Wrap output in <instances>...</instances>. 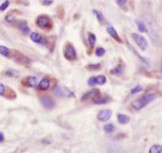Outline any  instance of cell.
Returning <instances> with one entry per match:
<instances>
[{
    "instance_id": "31",
    "label": "cell",
    "mask_w": 162,
    "mask_h": 153,
    "mask_svg": "<svg viewBox=\"0 0 162 153\" xmlns=\"http://www.w3.org/2000/svg\"><path fill=\"white\" fill-rule=\"evenodd\" d=\"M101 65L100 64H90L87 66V69L91 70H99L100 68Z\"/></svg>"
},
{
    "instance_id": "21",
    "label": "cell",
    "mask_w": 162,
    "mask_h": 153,
    "mask_svg": "<svg viewBox=\"0 0 162 153\" xmlns=\"http://www.w3.org/2000/svg\"><path fill=\"white\" fill-rule=\"evenodd\" d=\"M123 71H124V68H123V66H116L115 68H114L113 70H111V74H114V75L119 76L123 74Z\"/></svg>"
},
{
    "instance_id": "20",
    "label": "cell",
    "mask_w": 162,
    "mask_h": 153,
    "mask_svg": "<svg viewBox=\"0 0 162 153\" xmlns=\"http://www.w3.org/2000/svg\"><path fill=\"white\" fill-rule=\"evenodd\" d=\"M110 100L109 97H95L93 100L94 104H103L107 103Z\"/></svg>"
},
{
    "instance_id": "29",
    "label": "cell",
    "mask_w": 162,
    "mask_h": 153,
    "mask_svg": "<svg viewBox=\"0 0 162 153\" xmlns=\"http://www.w3.org/2000/svg\"><path fill=\"white\" fill-rule=\"evenodd\" d=\"M10 5V2L8 0H6L5 2H2L1 5H0V11H6V9L8 8Z\"/></svg>"
},
{
    "instance_id": "13",
    "label": "cell",
    "mask_w": 162,
    "mask_h": 153,
    "mask_svg": "<svg viewBox=\"0 0 162 153\" xmlns=\"http://www.w3.org/2000/svg\"><path fill=\"white\" fill-rule=\"evenodd\" d=\"M98 95H99V90L98 89H92V90L88 91L87 93H85L81 100H87V99L91 98V97H96V96H98Z\"/></svg>"
},
{
    "instance_id": "33",
    "label": "cell",
    "mask_w": 162,
    "mask_h": 153,
    "mask_svg": "<svg viewBox=\"0 0 162 153\" xmlns=\"http://www.w3.org/2000/svg\"><path fill=\"white\" fill-rule=\"evenodd\" d=\"M88 85H90V86H93V85H95L96 84V81H95V77H91V78H90L88 79Z\"/></svg>"
},
{
    "instance_id": "26",
    "label": "cell",
    "mask_w": 162,
    "mask_h": 153,
    "mask_svg": "<svg viewBox=\"0 0 162 153\" xmlns=\"http://www.w3.org/2000/svg\"><path fill=\"white\" fill-rule=\"evenodd\" d=\"M114 129H115V127L112 124H107L103 126V129L107 133H111L114 131Z\"/></svg>"
},
{
    "instance_id": "36",
    "label": "cell",
    "mask_w": 162,
    "mask_h": 153,
    "mask_svg": "<svg viewBox=\"0 0 162 153\" xmlns=\"http://www.w3.org/2000/svg\"><path fill=\"white\" fill-rule=\"evenodd\" d=\"M53 0H44V1H42V4L44 6H49V5L53 4Z\"/></svg>"
},
{
    "instance_id": "6",
    "label": "cell",
    "mask_w": 162,
    "mask_h": 153,
    "mask_svg": "<svg viewBox=\"0 0 162 153\" xmlns=\"http://www.w3.org/2000/svg\"><path fill=\"white\" fill-rule=\"evenodd\" d=\"M132 38L141 50H145L146 48L148 47L147 40L145 39L143 36H141V35H140L138 34H136V33H133Z\"/></svg>"
},
{
    "instance_id": "15",
    "label": "cell",
    "mask_w": 162,
    "mask_h": 153,
    "mask_svg": "<svg viewBox=\"0 0 162 153\" xmlns=\"http://www.w3.org/2000/svg\"><path fill=\"white\" fill-rule=\"evenodd\" d=\"M18 27L21 30L22 32L25 34H27L30 32V29L27 25V23L25 20H22L18 23Z\"/></svg>"
},
{
    "instance_id": "37",
    "label": "cell",
    "mask_w": 162,
    "mask_h": 153,
    "mask_svg": "<svg viewBox=\"0 0 162 153\" xmlns=\"http://www.w3.org/2000/svg\"><path fill=\"white\" fill-rule=\"evenodd\" d=\"M127 1H128V0H117V3L119 4V6H122V5H123L124 3H126Z\"/></svg>"
},
{
    "instance_id": "4",
    "label": "cell",
    "mask_w": 162,
    "mask_h": 153,
    "mask_svg": "<svg viewBox=\"0 0 162 153\" xmlns=\"http://www.w3.org/2000/svg\"><path fill=\"white\" fill-rule=\"evenodd\" d=\"M36 23L38 27L42 29H51L53 27L51 19L45 15H42L38 16L36 20Z\"/></svg>"
},
{
    "instance_id": "7",
    "label": "cell",
    "mask_w": 162,
    "mask_h": 153,
    "mask_svg": "<svg viewBox=\"0 0 162 153\" xmlns=\"http://www.w3.org/2000/svg\"><path fill=\"white\" fill-rule=\"evenodd\" d=\"M41 102H42V105L47 109H51L55 106V101L51 96H44L41 98Z\"/></svg>"
},
{
    "instance_id": "40",
    "label": "cell",
    "mask_w": 162,
    "mask_h": 153,
    "mask_svg": "<svg viewBox=\"0 0 162 153\" xmlns=\"http://www.w3.org/2000/svg\"><path fill=\"white\" fill-rule=\"evenodd\" d=\"M13 153H17V152H16V151H14V152H13Z\"/></svg>"
},
{
    "instance_id": "18",
    "label": "cell",
    "mask_w": 162,
    "mask_h": 153,
    "mask_svg": "<svg viewBox=\"0 0 162 153\" xmlns=\"http://www.w3.org/2000/svg\"><path fill=\"white\" fill-rule=\"evenodd\" d=\"M118 121H119V123L122 124V125H125V124H127L130 122V118L128 116L120 113L118 115Z\"/></svg>"
},
{
    "instance_id": "12",
    "label": "cell",
    "mask_w": 162,
    "mask_h": 153,
    "mask_svg": "<svg viewBox=\"0 0 162 153\" xmlns=\"http://www.w3.org/2000/svg\"><path fill=\"white\" fill-rule=\"evenodd\" d=\"M50 80L47 78H45L42 80V81H40L39 85H38V88L41 90H48L50 87Z\"/></svg>"
},
{
    "instance_id": "24",
    "label": "cell",
    "mask_w": 162,
    "mask_h": 153,
    "mask_svg": "<svg viewBox=\"0 0 162 153\" xmlns=\"http://www.w3.org/2000/svg\"><path fill=\"white\" fill-rule=\"evenodd\" d=\"M95 81L96 84H98V85H104V84L107 82V78L104 75H99L97 77H95Z\"/></svg>"
},
{
    "instance_id": "5",
    "label": "cell",
    "mask_w": 162,
    "mask_h": 153,
    "mask_svg": "<svg viewBox=\"0 0 162 153\" xmlns=\"http://www.w3.org/2000/svg\"><path fill=\"white\" fill-rule=\"evenodd\" d=\"M54 93L60 96H64V97H75V94L72 93V91L67 89L65 87H61L59 85H56L53 89Z\"/></svg>"
},
{
    "instance_id": "35",
    "label": "cell",
    "mask_w": 162,
    "mask_h": 153,
    "mask_svg": "<svg viewBox=\"0 0 162 153\" xmlns=\"http://www.w3.org/2000/svg\"><path fill=\"white\" fill-rule=\"evenodd\" d=\"M16 74V71L13 70H8L6 71V75L9 76V77H14Z\"/></svg>"
},
{
    "instance_id": "32",
    "label": "cell",
    "mask_w": 162,
    "mask_h": 153,
    "mask_svg": "<svg viewBox=\"0 0 162 153\" xmlns=\"http://www.w3.org/2000/svg\"><path fill=\"white\" fill-rule=\"evenodd\" d=\"M6 87L3 84H0V96H5L6 94Z\"/></svg>"
},
{
    "instance_id": "8",
    "label": "cell",
    "mask_w": 162,
    "mask_h": 153,
    "mask_svg": "<svg viewBox=\"0 0 162 153\" xmlns=\"http://www.w3.org/2000/svg\"><path fill=\"white\" fill-rule=\"evenodd\" d=\"M22 83L23 85L27 86V87L34 88L38 85V79H37L35 77L29 76V77L25 78L22 81Z\"/></svg>"
},
{
    "instance_id": "1",
    "label": "cell",
    "mask_w": 162,
    "mask_h": 153,
    "mask_svg": "<svg viewBox=\"0 0 162 153\" xmlns=\"http://www.w3.org/2000/svg\"><path fill=\"white\" fill-rule=\"evenodd\" d=\"M146 23H147L148 27H149V36H150L152 42L154 45H160V43H161V40H160L158 27H157L156 22L152 18V16H149L148 19H146Z\"/></svg>"
},
{
    "instance_id": "10",
    "label": "cell",
    "mask_w": 162,
    "mask_h": 153,
    "mask_svg": "<svg viewBox=\"0 0 162 153\" xmlns=\"http://www.w3.org/2000/svg\"><path fill=\"white\" fill-rule=\"evenodd\" d=\"M112 115V111L110 109H103L101 110L98 113L97 118L100 121H107L111 118Z\"/></svg>"
},
{
    "instance_id": "17",
    "label": "cell",
    "mask_w": 162,
    "mask_h": 153,
    "mask_svg": "<svg viewBox=\"0 0 162 153\" xmlns=\"http://www.w3.org/2000/svg\"><path fill=\"white\" fill-rule=\"evenodd\" d=\"M0 54L6 57H11V52L7 47L4 45H0Z\"/></svg>"
},
{
    "instance_id": "38",
    "label": "cell",
    "mask_w": 162,
    "mask_h": 153,
    "mask_svg": "<svg viewBox=\"0 0 162 153\" xmlns=\"http://www.w3.org/2000/svg\"><path fill=\"white\" fill-rule=\"evenodd\" d=\"M4 140V135L2 132H0V142H2Z\"/></svg>"
},
{
    "instance_id": "2",
    "label": "cell",
    "mask_w": 162,
    "mask_h": 153,
    "mask_svg": "<svg viewBox=\"0 0 162 153\" xmlns=\"http://www.w3.org/2000/svg\"><path fill=\"white\" fill-rule=\"evenodd\" d=\"M156 98V95L155 93H149V94L144 95V96H141L140 98L133 100L130 104H131V107L134 110L138 111V110L143 108L145 106L147 105L149 103L154 100Z\"/></svg>"
},
{
    "instance_id": "19",
    "label": "cell",
    "mask_w": 162,
    "mask_h": 153,
    "mask_svg": "<svg viewBox=\"0 0 162 153\" xmlns=\"http://www.w3.org/2000/svg\"><path fill=\"white\" fill-rule=\"evenodd\" d=\"M136 24L138 26V30H139L140 32L141 33L148 32V29L147 27H146V26L145 25V23H142V22L140 21V20H136Z\"/></svg>"
},
{
    "instance_id": "23",
    "label": "cell",
    "mask_w": 162,
    "mask_h": 153,
    "mask_svg": "<svg viewBox=\"0 0 162 153\" xmlns=\"http://www.w3.org/2000/svg\"><path fill=\"white\" fill-rule=\"evenodd\" d=\"M87 42H88L89 45L91 46H93V45L95 44L96 42V37L94 34L92 33H88V35H87Z\"/></svg>"
},
{
    "instance_id": "28",
    "label": "cell",
    "mask_w": 162,
    "mask_h": 153,
    "mask_svg": "<svg viewBox=\"0 0 162 153\" xmlns=\"http://www.w3.org/2000/svg\"><path fill=\"white\" fill-rule=\"evenodd\" d=\"M5 19H6V21L7 22V23H17V19H15L13 15H7L5 17Z\"/></svg>"
},
{
    "instance_id": "16",
    "label": "cell",
    "mask_w": 162,
    "mask_h": 153,
    "mask_svg": "<svg viewBox=\"0 0 162 153\" xmlns=\"http://www.w3.org/2000/svg\"><path fill=\"white\" fill-rule=\"evenodd\" d=\"M126 42H127V45H128V47H129V48H130V49H131V50H132V51H133V52H134V53H135V54H136V55H137V57H138V58H139V59H140V60H141V62H144V63H145V65H147V66H149V61H148V60H146V59H145V58H144V57H141V55H140V54H139V53H138V52H137V51H136V49H134V47H133L132 45H130V43H129V42H128V41H126Z\"/></svg>"
},
{
    "instance_id": "39",
    "label": "cell",
    "mask_w": 162,
    "mask_h": 153,
    "mask_svg": "<svg viewBox=\"0 0 162 153\" xmlns=\"http://www.w3.org/2000/svg\"><path fill=\"white\" fill-rule=\"evenodd\" d=\"M160 73H161V74H162V60H161V62H160Z\"/></svg>"
},
{
    "instance_id": "27",
    "label": "cell",
    "mask_w": 162,
    "mask_h": 153,
    "mask_svg": "<svg viewBox=\"0 0 162 153\" xmlns=\"http://www.w3.org/2000/svg\"><path fill=\"white\" fill-rule=\"evenodd\" d=\"M106 53V50L103 47H98L95 49V55L98 57H103Z\"/></svg>"
},
{
    "instance_id": "34",
    "label": "cell",
    "mask_w": 162,
    "mask_h": 153,
    "mask_svg": "<svg viewBox=\"0 0 162 153\" xmlns=\"http://www.w3.org/2000/svg\"><path fill=\"white\" fill-rule=\"evenodd\" d=\"M57 14H58V16L60 19H63L64 17V10L62 7H59L57 10Z\"/></svg>"
},
{
    "instance_id": "14",
    "label": "cell",
    "mask_w": 162,
    "mask_h": 153,
    "mask_svg": "<svg viewBox=\"0 0 162 153\" xmlns=\"http://www.w3.org/2000/svg\"><path fill=\"white\" fill-rule=\"evenodd\" d=\"M107 31L108 34H110V36L112 37L113 38H115L118 42H120V43L122 42V40H121V38H119V35H118L117 31L115 30V29L113 27H111V26L107 27Z\"/></svg>"
},
{
    "instance_id": "9",
    "label": "cell",
    "mask_w": 162,
    "mask_h": 153,
    "mask_svg": "<svg viewBox=\"0 0 162 153\" xmlns=\"http://www.w3.org/2000/svg\"><path fill=\"white\" fill-rule=\"evenodd\" d=\"M12 57H14L16 59V62L18 63L21 65H29L30 63V61L28 57H25L24 55L22 54L20 52H17L15 51V53H14V55H12Z\"/></svg>"
},
{
    "instance_id": "3",
    "label": "cell",
    "mask_w": 162,
    "mask_h": 153,
    "mask_svg": "<svg viewBox=\"0 0 162 153\" xmlns=\"http://www.w3.org/2000/svg\"><path fill=\"white\" fill-rule=\"evenodd\" d=\"M63 53H64V57L67 60L73 61L76 59V51H75V49L74 48L73 45L72 43H70V42H67L65 44Z\"/></svg>"
},
{
    "instance_id": "22",
    "label": "cell",
    "mask_w": 162,
    "mask_h": 153,
    "mask_svg": "<svg viewBox=\"0 0 162 153\" xmlns=\"http://www.w3.org/2000/svg\"><path fill=\"white\" fill-rule=\"evenodd\" d=\"M93 13L95 15L96 18H97L98 21L100 23H105V18H104V16H103V15L102 14V12L98 11H96V10H94V11H93Z\"/></svg>"
},
{
    "instance_id": "25",
    "label": "cell",
    "mask_w": 162,
    "mask_h": 153,
    "mask_svg": "<svg viewBox=\"0 0 162 153\" xmlns=\"http://www.w3.org/2000/svg\"><path fill=\"white\" fill-rule=\"evenodd\" d=\"M162 146L153 145L149 148V153H161Z\"/></svg>"
},
{
    "instance_id": "30",
    "label": "cell",
    "mask_w": 162,
    "mask_h": 153,
    "mask_svg": "<svg viewBox=\"0 0 162 153\" xmlns=\"http://www.w3.org/2000/svg\"><path fill=\"white\" fill-rule=\"evenodd\" d=\"M142 89H143V88H142L141 85H137L134 89H131V93H132V94H135V93H139V92L142 91Z\"/></svg>"
},
{
    "instance_id": "11",
    "label": "cell",
    "mask_w": 162,
    "mask_h": 153,
    "mask_svg": "<svg viewBox=\"0 0 162 153\" xmlns=\"http://www.w3.org/2000/svg\"><path fill=\"white\" fill-rule=\"evenodd\" d=\"M30 39L32 40L34 42H36V43H42L45 45V42H46V40L42 38V36L38 33H32V34H30Z\"/></svg>"
}]
</instances>
